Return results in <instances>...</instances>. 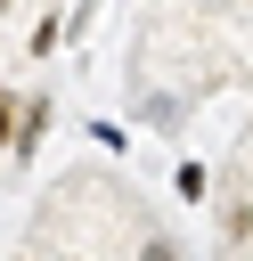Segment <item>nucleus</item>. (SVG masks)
<instances>
[{
	"label": "nucleus",
	"instance_id": "obj_2",
	"mask_svg": "<svg viewBox=\"0 0 253 261\" xmlns=\"http://www.w3.org/2000/svg\"><path fill=\"white\" fill-rule=\"evenodd\" d=\"M139 261H180V245H171V237H147V253H139Z\"/></svg>",
	"mask_w": 253,
	"mask_h": 261
},
{
	"label": "nucleus",
	"instance_id": "obj_1",
	"mask_svg": "<svg viewBox=\"0 0 253 261\" xmlns=\"http://www.w3.org/2000/svg\"><path fill=\"white\" fill-rule=\"evenodd\" d=\"M0 139L16 147V98H8V90H0Z\"/></svg>",
	"mask_w": 253,
	"mask_h": 261
}]
</instances>
